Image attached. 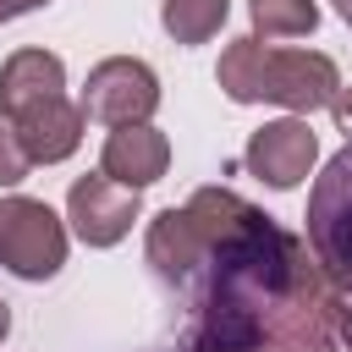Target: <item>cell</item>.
Wrapping results in <instances>:
<instances>
[{
    "label": "cell",
    "instance_id": "cell-10",
    "mask_svg": "<svg viewBox=\"0 0 352 352\" xmlns=\"http://www.w3.org/2000/svg\"><path fill=\"white\" fill-rule=\"evenodd\" d=\"M60 94H66V60L55 50L28 44V50L6 55V66H0V116L6 121L44 104V99H60Z\"/></svg>",
    "mask_w": 352,
    "mask_h": 352
},
{
    "label": "cell",
    "instance_id": "cell-2",
    "mask_svg": "<svg viewBox=\"0 0 352 352\" xmlns=\"http://www.w3.org/2000/svg\"><path fill=\"white\" fill-rule=\"evenodd\" d=\"M214 82L231 104H280L302 121L314 110H330V99L341 94V72L324 50H275L253 33L220 50Z\"/></svg>",
    "mask_w": 352,
    "mask_h": 352
},
{
    "label": "cell",
    "instance_id": "cell-9",
    "mask_svg": "<svg viewBox=\"0 0 352 352\" xmlns=\"http://www.w3.org/2000/svg\"><path fill=\"white\" fill-rule=\"evenodd\" d=\"M99 170L110 176V182H121V187H132V192H143V187H154L165 170H170V138L160 132V126H116L110 138H104V148H99Z\"/></svg>",
    "mask_w": 352,
    "mask_h": 352
},
{
    "label": "cell",
    "instance_id": "cell-7",
    "mask_svg": "<svg viewBox=\"0 0 352 352\" xmlns=\"http://www.w3.org/2000/svg\"><path fill=\"white\" fill-rule=\"evenodd\" d=\"M138 214H143V198H138L132 187L110 182L104 170L77 176L72 192H66V220H72L77 242H88V248H116V242L132 231Z\"/></svg>",
    "mask_w": 352,
    "mask_h": 352
},
{
    "label": "cell",
    "instance_id": "cell-16",
    "mask_svg": "<svg viewBox=\"0 0 352 352\" xmlns=\"http://www.w3.org/2000/svg\"><path fill=\"white\" fill-rule=\"evenodd\" d=\"M6 336H11V302L0 297V341H6Z\"/></svg>",
    "mask_w": 352,
    "mask_h": 352
},
{
    "label": "cell",
    "instance_id": "cell-5",
    "mask_svg": "<svg viewBox=\"0 0 352 352\" xmlns=\"http://www.w3.org/2000/svg\"><path fill=\"white\" fill-rule=\"evenodd\" d=\"M77 104H82L88 121H104L110 132H116V126H143V121L160 110V77H154V66L138 60V55H110V60H99V66L88 72Z\"/></svg>",
    "mask_w": 352,
    "mask_h": 352
},
{
    "label": "cell",
    "instance_id": "cell-4",
    "mask_svg": "<svg viewBox=\"0 0 352 352\" xmlns=\"http://www.w3.org/2000/svg\"><path fill=\"white\" fill-rule=\"evenodd\" d=\"M0 264L16 280H50L66 264V226L44 198H0Z\"/></svg>",
    "mask_w": 352,
    "mask_h": 352
},
{
    "label": "cell",
    "instance_id": "cell-14",
    "mask_svg": "<svg viewBox=\"0 0 352 352\" xmlns=\"http://www.w3.org/2000/svg\"><path fill=\"white\" fill-rule=\"evenodd\" d=\"M330 121H336V126L352 138V88H346V82H341V94L330 99Z\"/></svg>",
    "mask_w": 352,
    "mask_h": 352
},
{
    "label": "cell",
    "instance_id": "cell-17",
    "mask_svg": "<svg viewBox=\"0 0 352 352\" xmlns=\"http://www.w3.org/2000/svg\"><path fill=\"white\" fill-rule=\"evenodd\" d=\"M330 6H336V11H341V16L352 22V0H330Z\"/></svg>",
    "mask_w": 352,
    "mask_h": 352
},
{
    "label": "cell",
    "instance_id": "cell-1",
    "mask_svg": "<svg viewBox=\"0 0 352 352\" xmlns=\"http://www.w3.org/2000/svg\"><path fill=\"white\" fill-rule=\"evenodd\" d=\"M148 270L182 297L187 352H341L352 302L314 248L231 187H198L143 236Z\"/></svg>",
    "mask_w": 352,
    "mask_h": 352
},
{
    "label": "cell",
    "instance_id": "cell-8",
    "mask_svg": "<svg viewBox=\"0 0 352 352\" xmlns=\"http://www.w3.org/2000/svg\"><path fill=\"white\" fill-rule=\"evenodd\" d=\"M11 126H16V143H22L28 165H60V160L77 154L88 116H82V104H72V99L60 94V99H44V104L11 116Z\"/></svg>",
    "mask_w": 352,
    "mask_h": 352
},
{
    "label": "cell",
    "instance_id": "cell-11",
    "mask_svg": "<svg viewBox=\"0 0 352 352\" xmlns=\"http://www.w3.org/2000/svg\"><path fill=\"white\" fill-rule=\"evenodd\" d=\"M231 16V0H160V28L176 44H209Z\"/></svg>",
    "mask_w": 352,
    "mask_h": 352
},
{
    "label": "cell",
    "instance_id": "cell-6",
    "mask_svg": "<svg viewBox=\"0 0 352 352\" xmlns=\"http://www.w3.org/2000/svg\"><path fill=\"white\" fill-rule=\"evenodd\" d=\"M314 160H319V132H314L302 116L264 121V126L248 138V148H242V165H248L264 187H275V192H292V187L314 170Z\"/></svg>",
    "mask_w": 352,
    "mask_h": 352
},
{
    "label": "cell",
    "instance_id": "cell-3",
    "mask_svg": "<svg viewBox=\"0 0 352 352\" xmlns=\"http://www.w3.org/2000/svg\"><path fill=\"white\" fill-rule=\"evenodd\" d=\"M308 248L319 270L336 280V292L352 302V138L324 160L308 192Z\"/></svg>",
    "mask_w": 352,
    "mask_h": 352
},
{
    "label": "cell",
    "instance_id": "cell-18",
    "mask_svg": "<svg viewBox=\"0 0 352 352\" xmlns=\"http://www.w3.org/2000/svg\"><path fill=\"white\" fill-rule=\"evenodd\" d=\"M341 346H346V352H352V324H346V336H341Z\"/></svg>",
    "mask_w": 352,
    "mask_h": 352
},
{
    "label": "cell",
    "instance_id": "cell-15",
    "mask_svg": "<svg viewBox=\"0 0 352 352\" xmlns=\"http://www.w3.org/2000/svg\"><path fill=\"white\" fill-rule=\"evenodd\" d=\"M38 6H50V0H0V22H11V16H28V11H38Z\"/></svg>",
    "mask_w": 352,
    "mask_h": 352
},
{
    "label": "cell",
    "instance_id": "cell-12",
    "mask_svg": "<svg viewBox=\"0 0 352 352\" xmlns=\"http://www.w3.org/2000/svg\"><path fill=\"white\" fill-rule=\"evenodd\" d=\"M253 16V38H308L319 28V6L314 0H248Z\"/></svg>",
    "mask_w": 352,
    "mask_h": 352
},
{
    "label": "cell",
    "instance_id": "cell-13",
    "mask_svg": "<svg viewBox=\"0 0 352 352\" xmlns=\"http://www.w3.org/2000/svg\"><path fill=\"white\" fill-rule=\"evenodd\" d=\"M28 154H22V143H16V126L0 116V187H16V182H28Z\"/></svg>",
    "mask_w": 352,
    "mask_h": 352
}]
</instances>
